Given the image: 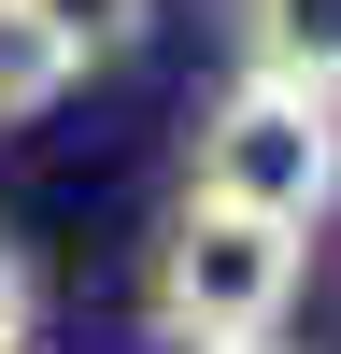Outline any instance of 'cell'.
Listing matches in <instances>:
<instances>
[{
    "label": "cell",
    "mask_w": 341,
    "mask_h": 354,
    "mask_svg": "<svg viewBox=\"0 0 341 354\" xmlns=\"http://www.w3.org/2000/svg\"><path fill=\"white\" fill-rule=\"evenodd\" d=\"M85 85V57H71V28L43 15V0H0V128H43L57 100Z\"/></svg>",
    "instance_id": "3957f363"
},
{
    "label": "cell",
    "mask_w": 341,
    "mask_h": 354,
    "mask_svg": "<svg viewBox=\"0 0 341 354\" xmlns=\"http://www.w3.org/2000/svg\"><path fill=\"white\" fill-rule=\"evenodd\" d=\"M299 255H313V227L242 213V198H185L170 241H157V298L142 312H157L170 354H270L284 312H299Z\"/></svg>",
    "instance_id": "6da1fadb"
},
{
    "label": "cell",
    "mask_w": 341,
    "mask_h": 354,
    "mask_svg": "<svg viewBox=\"0 0 341 354\" xmlns=\"http://www.w3.org/2000/svg\"><path fill=\"white\" fill-rule=\"evenodd\" d=\"M57 28H71V57H128L142 43V0H43Z\"/></svg>",
    "instance_id": "5b68a950"
},
{
    "label": "cell",
    "mask_w": 341,
    "mask_h": 354,
    "mask_svg": "<svg viewBox=\"0 0 341 354\" xmlns=\"http://www.w3.org/2000/svg\"><path fill=\"white\" fill-rule=\"evenodd\" d=\"M242 57L256 71H327V0H242Z\"/></svg>",
    "instance_id": "277c9868"
},
{
    "label": "cell",
    "mask_w": 341,
    "mask_h": 354,
    "mask_svg": "<svg viewBox=\"0 0 341 354\" xmlns=\"http://www.w3.org/2000/svg\"><path fill=\"white\" fill-rule=\"evenodd\" d=\"M28 340H43V283H28V255L0 241V354H28Z\"/></svg>",
    "instance_id": "8992f818"
},
{
    "label": "cell",
    "mask_w": 341,
    "mask_h": 354,
    "mask_svg": "<svg viewBox=\"0 0 341 354\" xmlns=\"http://www.w3.org/2000/svg\"><path fill=\"white\" fill-rule=\"evenodd\" d=\"M199 198H242V213L313 227L341 198V142H327V71H242L199 113Z\"/></svg>",
    "instance_id": "7a4b0ae2"
}]
</instances>
